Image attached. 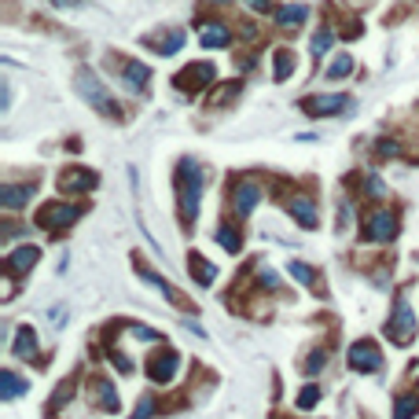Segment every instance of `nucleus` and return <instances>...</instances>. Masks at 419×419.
<instances>
[{"label":"nucleus","instance_id":"nucleus-25","mask_svg":"<svg viewBox=\"0 0 419 419\" xmlns=\"http://www.w3.org/2000/svg\"><path fill=\"white\" fill-rule=\"evenodd\" d=\"M217 243H221V247H225L228 254H239V247H243V235H239L232 225H221V228H217Z\"/></svg>","mask_w":419,"mask_h":419},{"label":"nucleus","instance_id":"nucleus-13","mask_svg":"<svg viewBox=\"0 0 419 419\" xmlns=\"http://www.w3.org/2000/svg\"><path fill=\"white\" fill-rule=\"evenodd\" d=\"M88 188H96V173H92V169H78V166H70V169L59 173V191L78 195V191H88Z\"/></svg>","mask_w":419,"mask_h":419},{"label":"nucleus","instance_id":"nucleus-36","mask_svg":"<svg viewBox=\"0 0 419 419\" xmlns=\"http://www.w3.org/2000/svg\"><path fill=\"white\" fill-rule=\"evenodd\" d=\"M137 415H154V397H144V401L137 405Z\"/></svg>","mask_w":419,"mask_h":419},{"label":"nucleus","instance_id":"nucleus-38","mask_svg":"<svg viewBox=\"0 0 419 419\" xmlns=\"http://www.w3.org/2000/svg\"><path fill=\"white\" fill-rule=\"evenodd\" d=\"M55 8H74V4H81V0H52Z\"/></svg>","mask_w":419,"mask_h":419},{"label":"nucleus","instance_id":"nucleus-16","mask_svg":"<svg viewBox=\"0 0 419 419\" xmlns=\"http://www.w3.org/2000/svg\"><path fill=\"white\" fill-rule=\"evenodd\" d=\"M37 258H41V250H37V247H18V250H11V254H8V261H4V265H8V272H11V276H18V272H30L33 265H37Z\"/></svg>","mask_w":419,"mask_h":419},{"label":"nucleus","instance_id":"nucleus-15","mask_svg":"<svg viewBox=\"0 0 419 419\" xmlns=\"http://www.w3.org/2000/svg\"><path fill=\"white\" fill-rule=\"evenodd\" d=\"M88 393H92V397H88V401H96L103 412H118V390L115 386H110L107 379H92V386H88Z\"/></svg>","mask_w":419,"mask_h":419},{"label":"nucleus","instance_id":"nucleus-30","mask_svg":"<svg viewBox=\"0 0 419 419\" xmlns=\"http://www.w3.org/2000/svg\"><path fill=\"white\" fill-rule=\"evenodd\" d=\"M324 364H327V349H313V353H309V361H305V371L317 375Z\"/></svg>","mask_w":419,"mask_h":419},{"label":"nucleus","instance_id":"nucleus-12","mask_svg":"<svg viewBox=\"0 0 419 419\" xmlns=\"http://www.w3.org/2000/svg\"><path fill=\"white\" fill-rule=\"evenodd\" d=\"M147 48H154L159 55H173V52H181V44H184V30H176V26H166V30H154L144 37Z\"/></svg>","mask_w":419,"mask_h":419},{"label":"nucleus","instance_id":"nucleus-20","mask_svg":"<svg viewBox=\"0 0 419 419\" xmlns=\"http://www.w3.org/2000/svg\"><path fill=\"white\" fill-rule=\"evenodd\" d=\"M228 26H221V22H210V26H203V33H198V41H203V48H225L228 44Z\"/></svg>","mask_w":419,"mask_h":419},{"label":"nucleus","instance_id":"nucleus-37","mask_svg":"<svg viewBox=\"0 0 419 419\" xmlns=\"http://www.w3.org/2000/svg\"><path fill=\"white\" fill-rule=\"evenodd\" d=\"M247 4H250L254 11H261V15H269V11H272V0H247Z\"/></svg>","mask_w":419,"mask_h":419},{"label":"nucleus","instance_id":"nucleus-21","mask_svg":"<svg viewBox=\"0 0 419 419\" xmlns=\"http://www.w3.org/2000/svg\"><path fill=\"white\" fill-rule=\"evenodd\" d=\"M305 15H309L305 4H287V8L276 11V18H280V26H283V30H298L302 22H305Z\"/></svg>","mask_w":419,"mask_h":419},{"label":"nucleus","instance_id":"nucleus-1","mask_svg":"<svg viewBox=\"0 0 419 419\" xmlns=\"http://www.w3.org/2000/svg\"><path fill=\"white\" fill-rule=\"evenodd\" d=\"M206 176H210L206 166H198L195 159H181V162H176V206H181L184 228H191L195 217H198V203H203Z\"/></svg>","mask_w":419,"mask_h":419},{"label":"nucleus","instance_id":"nucleus-39","mask_svg":"<svg viewBox=\"0 0 419 419\" xmlns=\"http://www.w3.org/2000/svg\"><path fill=\"white\" fill-rule=\"evenodd\" d=\"M346 4H353V8H364V4H371V0H346Z\"/></svg>","mask_w":419,"mask_h":419},{"label":"nucleus","instance_id":"nucleus-9","mask_svg":"<svg viewBox=\"0 0 419 419\" xmlns=\"http://www.w3.org/2000/svg\"><path fill=\"white\" fill-rule=\"evenodd\" d=\"M213 78H217L213 63H188L184 70L173 78V88H181V92H195V88H206Z\"/></svg>","mask_w":419,"mask_h":419},{"label":"nucleus","instance_id":"nucleus-17","mask_svg":"<svg viewBox=\"0 0 419 419\" xmlns=\"http://www.w3.org/2000/svg\"><path fill=\"white\" fill-rule=\"evenodd\" d=\"M33 195V184H4L0 188V203H4V210H18L26 206Z\"/></svg>","mask_w":419,"mask_h":419},{"label":"nucleus","instance_id":"nucleus-6","mask_svg":"<svg viewBox=\"0 0 419 419\" xmlns=\"http://www.w3.org/2000/svg\"><path fill=\"white\" fill-rule=\"evenodd\" d=\"M346 107H353V100L346 92H331V96H305L302 110L313 118H331V115H342Z\"/></svg>","mask_w":419,"mask_h":419},{"label":"nucleus","instance_id":"nucleus-33","mask_svg":"<svg viewBox=\"0 0 419 419\" xmlns=\"http://www.w3.org/2000/svg\"><path fill=\"white\" fill-rule=\"evenodd\" d=\"M383 191H386V188H383L379 176H368V195H371V198H383Z\"/></svg>","mask_w":419,"mask_h":419},{"label":"nucleus","instance_id":"nucleus-35","mask_svg":"<svg viewBox=\"0 0 419 419\" xmlns=\"http://www.w3.org/2000/svg\"><path fill=\"white\" fill-rule=\"evenodd\" d=\"M379 154H383V159H393V154H397V144H393V140H379Z\"/></svg>","mask_w":419,"mask_h":419},{"label":"nucleus","instance_id":"nucleus-26","mask_svg":"<svg viewBox=\"0 0 419 419\" xmlns=\"http://www.w3.org/2000/svg\"><path fill=\"white\" fill-rule=\"evenodd\" d=\"M74 390H78V375H70V379H66L63 386H55V393H52V412H55V408H63L66 401H70Z\"/></svg>","mask_w":419,"mask_h":419},{"label":"nucleus","instance_id":"nucleus-32","mask_svg":"<svg viewBox=\"0 0 419 419\" xmlns=\"http://www.w3.org/2000/svg\"><path fill=\"white\" fill-rule=\"evenodd\" d=\"M317 401H320V390H317V386H305V390L298 393V405H302V408H313Z\"/></svg>","mask_w":419,"mask_h":419},{"label":"nucleus","instance_id":"nucleus-29","mask_svg":"<svg viewBox=\"0 0 419 419\" xmlns=\"http://www.w3.org/2000/svg\"><path fill=\"white\" fill-rule=\"evenodd\" d=\"M235 92H239V81H232V85H225V88H217V92L210 96V107H225V100L235 96Z\"/></svg>","mask_w":419,"mask_h":419},{"label":"nucleus","instance_id":"nucleus-18","mask_svg":"<svg viewBox=\"0 0 419 419\" xmlns=\"http://www.w3.org/2000/svg\"><path fill=\"white\" fill-rule=\"evenodd\" d=\"M15 357H22V361H30V357H37V331L30 327V324H22L18 331H15Z\"/></svg>","mask_w":419,"mask_h":419},{"label":"nucleus","instance_id":"nucleus-24","mask_svg":"<svg viewBox=\"0 0 419 419\" xmlns=\"http://www.w3.org/2000/svg\"><path fill=\"white\" fill-rule=\"evenodd\" d=\"M287 272H291L298 283H305V287H313V291H317V269H313V265H305V261H291V265H287Z\"/></svg>","mask_w":419,"mask_h":419},{"label":"nucleus","instance_id":"nucleus-14","mask_svg":"<svg viewBox=\"0 0 419 419\" xmlns=\"http://www.w3.org/2000/svg\"><path fill=\"white\" fill-rule=\"evenodd\" d=\"M287 213H291L302 228H317V203L309 195H295L291 203H287Z\"/></svg>","mask_w":419,"mask_h":419},{"label":"nucleus","instance_id":"nucleus-31","mask_svg":"<svg viewBox=\"0 0 419 419\" xmlns=\"http://www.w3.org/2000/svg\"><path fill=\"white\" fill-rule=\"evenodd\" d=\"M412 412H419V401L415 397H397V405H393V415H412Z\"/></svg>","mask_w":419,"mask_h":419},{"label":"nucleus","instance_id":"nucleus-2","mask_svg":"<svg viewBox=\"0 0 419 419\" xmlns=\"http://www.w3.org/2000/svg\"><path fill=\"white\" fill-rule=\"evenodd\" d=\"M107 66L118 74V81L129 88L132 96H144L147 88H151V70H147L144 63H137V59H125V55H110V59H107Z\"/></svg>","mask_w":419,"mask_h":419},{"label":"nucleus","instance_id":"nucleus-3","mask_svg":"<svg viewBox=\"0 0 419 419\" xmlns=\"http://www.w3.org/2000/svg\"><path fill=\"white\" fill-rule=\"evenodd\" d=\"M78 92H81L88 103H92V107L100 110V115L118 118V103H115V96H110L107 88L100 85V78H96L92 70H88V66H81V70H78Z\"/></svg>","mask_w":419,"mask_h":419},{"label":"nucleus","instance_id":"nucleus-23","mask_svg":"<svg viewBox=\"0 0 419 419\" xmlns=\"http://www.w3.org/2000/svg\"><path fill=\"white\" fill-rule=\"evenodd\" d=\"M295 66H298V63H295L291 52H287V48H276V59H272V74H276V81H287Z\"/></svg>","mask_w":419,"mask_h":419},{"label":"nucleus","instance_id":"nucleus-27","mask_svg":"<svg viewBox=\"0 0 419 419\" xmlns=\"http://www.w3.org/2000/svg\"><path fill=\"white\" fill-rule=\"evenodd\" d=\"M346 74H353V55H339L335 63L327 66V78H331V81H342Z\"/></svg>","mask_w":419,"mask_h":419},{"label":"nucleus","instance_id":"nucleus-5","mask_svg":"<svg viewBox=\"0 0 419 419\" xmlns=\"http://www.w3.org/2000/svg\"><path fill=\"white\" fill-rule=\"evenodd\" d=\"M386 339H390L393 346H408V342L415 339V317H412L408 298H397L393 317L386 320Z\"/></svg>","mask_w":419,"mask_h":419},{"label":"nucleus","instance_id":"nucleus-8","mask_svg":"<svg viewBox=\"0 0 419 419\" xmlns=\"http://www.w3.org/2000/svg\"><path fill=\"white\" fill-rule=\"evenodd\" d=\"M349 368L353 371H364V375H375V371H383V349L375 346V342H353L349 349Z\"/></svg>","mask_w":419,"mask_h":419},{"label":"nucleus","instance_id":"nucleus-34","mask_svg":"<svg viewBox=\"0 0 419 419\" xmlns=\"http://www.w3.org/2000/svg\"><path fill=\"white\" fill-rule=\"evenodd\" d=\"M48 320H52L55 327H63V324H66V309H63V305H55L52 313H48Z\"/></svg>","mask_w":419,"mask_h":419},{"label":"nucleus","instance_id":"nucleus-4","mask_svg":"<svg viewBox=\"0 0 419 419\" xmlns=\"http://www.w3.org/2000/svg\"><path fill=\"white\" fill-rule=\"evenodd\" d=\"M81 221V206L78 203H44L41 210H37V225L44 228V232H66L70 225H78Z\"/></svg>","mask_w":419,"mask_h":419},{"label":"nucleus","instance_id":"nucleus-10","mask_svg":"<svg viewBox=\"0 0 419 419\" xmlns=\"http://www.w3.org/2000/svg\"><path fill=\"white\" fill-rule=\"evenodd\" d=\"M397 235V217L390 210H371L364 217V239L371 243H390Z\"/></svg>","mask_w":419,"mask_h":419},{"label":"nucleus","instance_id":"nucleus-22","mask_svg":"<svg viewBox=\"0 0 419 419\" xmlns=\"http://www.w3.org/2000/svg\"><path fill=\"white\" fill-rule=\"evenodd\" d=\"M188 265H191V276H195L198 283H203V287L217 280V265H213V261H206V258H198V254H191V261H188Z\"/></svg>","mask_w":419,"mask_h":419},{"label":"nucleus","instance_id":"nucleus-11","mask_svg":"<svg viewBox=\"0 0 419 419\" xmlns=\"http://www.w3.org/2000/svg\"><path fill=\"white\" fill-rule=\"evenodd\" d=\"M176 371H181V357H176V349H159L147 361V375H151L154 383H169Z\"/></svg>","mask_w":419,"mask_h":419},{"label":"nucleus","instance_id":"nucleus-28","mask_svg":"<svg viewBox=\"0 0 419 419\" xmlns=\"http://www.w3.org/2000/svg\"><path fill=\"white\" fill-rule=\"evenodd\" d=\"M331 44H335V33H331V30H320V33L313 37V55L324 59V55L331 52Z\"/></svg>","mask_w":419,"mask_h":419},{"label":"nucleus","instance_id":"nucleus-7","mask_svg":"<svg viewBox=\"0 0 419 419\" xmlns=\"http://www.w3.org/2000/svg\"><path fill=\"white\" fill-rule=\"evenodd\" d=\"M261 198H265V188L258 181H250V176H243V181L232 184V210H235V217H247Z\"/></svg>","mask_w":419,"mask_h":419},{"label":"nucleus","instance_id":"nucleus-19","mask_svg":"<svg viewBox=\"0 0 419 419\" xmlns=\"http://www.w3.org/2000/svg\"><path fill=\"white\" fill-rule=\"evenodd\" d=\"M30 390V383L22 379L18 371H0V401H15V397H22Z\"/></svg>","mask_w":419,"mask_h":419}]
</instances>
